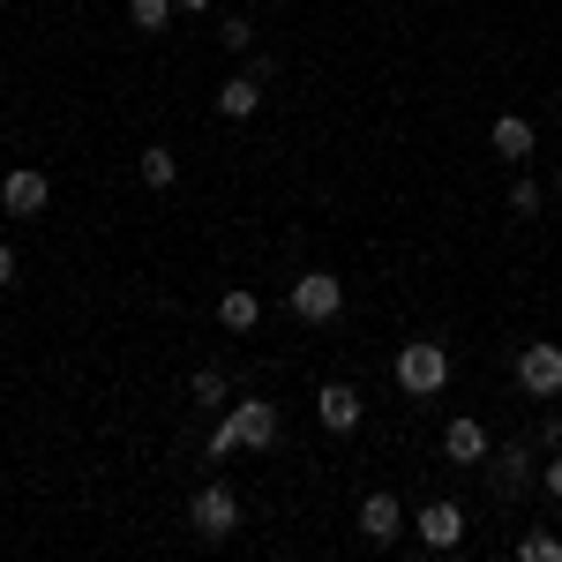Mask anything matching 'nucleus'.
Returning a JSON list of instances; mask_svg holds the SVG:
<instances>
[{"label": "nucleus", "mask_w": 562, "mask_h": 562, "mask_svg": "<svg viewBox=\"0 0 562 562\" xmlns=\"http://www.w3.org/2000/svg\"><path fill=\"white\" fill-rule=\"evenodd\" d=\"M0 540H8V525H0Z\"/></svg>", "instance_id": "393cba45"}, {"label": "nucleus", "mask_w": 562, "mask_h": 562, "mask_svg": "<svg viewBox=\"0 0 562 562\" xmlns=\"http://www.w3.org/2000/svg\"><path fill=\"white\" fill-rule=\"evenodd\" d=\"M555 195H562V173H555Z\"/></svg>", "instance_id": "b1692460"}, {"label": "nucleus", "mask_w": 562, "mask_h": 562, "mask_svg": "<svg viewBox=\"0 0 562 562\" xmlns=\"http://www.w3.org/2000/svg\"><path fill=\"white\" fill-rule=\"evenodd\" d=\"M518 390L525 397H562V338H540V346L518 352Z\"/></svg>", "instance_id": "20e7f679"}, {"label": "nucleus", "mask_w": 562, "mask_h": 562, "mask_svg": "<svg viewBox=\"0 0 562 562\" xmlns=\"http://www.w3.org/2000/svg\"><path fill=\"white\" fill-rule=\"evenodd\" d=\"M188 397H195V405H225V375H217V368H195V375H188Z\"/></svg>", "instance_id": "dca6fc26"}, {"label": "nucleus", "mask_w": 562, "mask_h": 562, "mask_svg": "<svg viewBox=\"0 0 562 562\" xmlns=\"http://www.w3.org/2000/svg\"><path fill=\"white\" fill-rule=\"evenodd\" d=\"M217 323H225L233 338H248V330H256V323H262V301H256V293H240V285H233V293L217 301Z\"/></svg>", "instance_id": "4468645a"}, {"label": "nucleus", "mask_w": 562, "mask_h": 562, "mask_svg": "<svg viewBox=\"0 0 562 562\" xmlns=\"http://www.w3.org/2000/svg\"><path fill=\"white\" fill-rule=\"evenodd\" d=\"M278 442V405L270 397H240V405H225V420L211 428V458H233V450H270Z\"/></svg>", "instance_id": "f257e3e1"}, {"label": "nucleus", "mask_w": 562, "mask_h": 562, "mask_svg": "<svg viewBox=\"0 0 562 562\" xmlns=\"http://www.w3.org/2000/svg\"><path fill=\"white\" fill-rule=\"evenodd\" d=\"M128 15L143 31H166V23H173V0H128Z\"/></svg>", "instance_id": "a211bd4d"}, {"label": "nucleus", "mask_w": 562, "mask_h": 562, "mask_svg": "<svg viewBox=\"0 0 562 562\" xmlns=\"http://www.w3.org/2000/svg\"><path fill=\"white\" fill-rule=\"evenodd\" d=\"M173 8H211V0H173Z\"/></svg>", "instance_id": "5701e85b"}, {"label": "nucleus", "mask_w": 562, "mask_h": 562, "mask_svg": "<svg viewBox=\"0 0 562 562\" xmlns=\"http://www.w3.org/2000/svg\"><path fill=\"white\" fill-rule=\"evenodd\" d=\"M188 525H195L203 540H225V532L240 525V503H233V487H225V480H211V487L188 503Z\"/></svg>", "instance_id": "39448f33"}, {"label": "nucleus", "mask_w": 562, "mask_h": 562, "mask_svg": "<svg viewBox=\"0 0 562 562\" xmlns=\"http://www.w3.org/2000/svg\"><path fill=\"white\" fill-rule=\"evenodd\" d=\"M540 487H548V495H555V503H562V450H555V458H548V473H540Z\"/></svg>", "instance_id": "412c9836"}, {"label": "nucleus", "mask_w": 562, "mask_h": 562, "mask_svg": "<svg viewBox=\"0 0 562 562\" xmlns=\"http://www.w3.org/2000/svg\"><path fill=\"white\" fill-rule=\"evenodd\" d=\"M315 413H323V428H330V435H352V428H360V390H352V383H323V390H315Z\"/></svg>", "instance_id": "9b49d317"}, {"label": "nucleus", "mask_w": 562, "mask_h": 562, "mask_svg": "<svg viewBox=\"0 0 562 562\" xmlns=\"http://www.w3.org/2000/svg\"><path fill=\"white\" fill-rule=\"evenodd\" d=\"M487 143H495V158H503V166H525V158H532V121H525V113H503Z\"/></svg>", "instance_id": "ddd939ff"}, {"label": "nucleus", "mask_w": 562, "mask_h": 562, "mask_svg": "<svg viewBox=\"0 0 562 562\" xmlns=\"http://www.w3.org/2000/svg\"><path fill=\"white\" fill-rule=\"evenodd\" d=\"M217 38L233 45V53H248V45H256V23H248V15H225V23H217Z\"/></svg>", "instance_id": "aec40b11"}, {"label": "nucleus", "mask_w": 562, "mask_h": 562, "mask_svg": "<svg viewBox=\"0 0 562 562\" xmlns=\"http://www.w3.org/2000/svg\"><path fill=\"white\" fill-rule=\"evenodd\" d=\"M442 383H450V352L435 346V338H413V346L397 352V390L405 397H435Z\"/></svg>", "instance_id": "f03ea898"}, {"label": "nucleus", "mask_w": 562, "mask_h": 562, "mask_svg": "<svg viewBox=\"0 0 562 562\" xmlns=\"http://www.w3.org/2000/svg\"><path fill=\"white\" fill-rule=\"evenodd\" d=\"M262 83H270V68H240V76H225V83H217V113H225V121H248V113L262 105Z\"/></svg>", "instance_id": "6e6552de"}, {"label": "nucleus", "mask_w": 562, "mask_h": 562, "mask_svg": "<svg viewBox=\"0 0 562 562\" xmlns=\"http://www.w3.org/2000/svg\"><path fill=\"white\" fill-rule=\"evenodd\" d=\"M397 525H405V503H397V495H360V532H368V540H397Z\"/></svg>", "instance_id": "f8f14e48"}, {"label": "nucleus", "mask_w": 562, "mask_h": 562, "mask_svg": "<svg viewBox=\"0 0 562 562\" xmlns=\"http://www.w3.org/2000/svg\"><path fill=\"white\" fill-rule=\"evenodd\" d=\"M487 480H495V495H525V487H532V450H525V442L487 450Z\"/></svg>", "instance_id": "1a4fd4ad"}, {"label": "nucleus", "mask_w": 562, "mask_h": 562, "mask_svg": "<svg viewBox=\"0 0 562 562\" xmlns=\"http://www.w3.org/2000/svg\"><path fill=\"white\" fill-rule=\"evenodd\" d=\"M180 180V158L166 143H143V188H173Z\"/></svg>", "instance_id": "2eb2a0df"}, {"label": "nucleus", "mask_w": 562, "mask_h": 562, "mask_svg": "<svg viewBox=\"0 0 562 562\" xmlns=\"http://www.w3.org/2000/svg\"><path fill=\"white\" fill-rule=\"evenodd\" d=\"M413 532H420V548L442 555V548L465 540V510H458V503H420V510H413Z\"/></svg>", "instance_id": "0eeeda50"}, {"label": "nucleus", "mask_w": 562, "mask_h": 562, "mask_svg": "<svg viewBox=\"0 0 562 562\" xmlns=\"http://www.w3.org/2000/svg\"><path fill=\"white\" fill-rule=\"evenodd\" d=\"M0 285H15V248L0 240Z\"/></svg>", "instance_id": "4be33fe9"}, {"label": "nucleus", "mask_w": 562, "mask_h": 562, "mask_svg": "<svg viewBox=\"0 0 562 562\" xmlns=\"http://www.w3.org/2000/svg\"><path fill=\"white\" fill-rule=\"evenodd\" d=\"M518 562H562V540H555V532H525Z\"/></svg>", "instance_id": "f3484780"}, {"label": "nucleus", "mask_w": 562, "mask_h": 562, "mask_svg": "<svg viewBox=\"0 0 562 562\" xmlns=\"http://www.w3.org/2000/svg\"><path fill=\"white\" fill-rule=\"evenodd\" d=\"M442 458H450V465H487V428H480L473 413H458V420L442 428Z\"/></svg>", "instance_id": "9d476101"}, {"label": "nucleus", "mask_w": 562, "mask_h": 562, "mask_svg": "<svg viewBox=\"0 0 562 562\" xmlns=\"http://www.w3.org/2000/svg\"><path fill=\"white\" fill-rule=\"evenodd\" d=\"M45 203H53V180H45L38 166H15V173L0 180V211L8 217H38Z\"/></svg>", "instance_id": "423d86ee"}, {"label": "nucleus", "mask_w": 562, "mask_h": 562, "mask_svg": "<svg viewBox=\"0 0 562 562\" xmlns=\"http://www.w3.org/2000/svg\"><path fill=\"white\" fill-rule=\"evenodd\" d=\"M338 307H346V285L330 270H301L293 278V315L301 323H338Z\"/></svg>", "instance_id": "7ed1b4c3"}, {"label": "nucleus", "mask_w": 562, "mask_h": 562, "mask_svg": "<svg viewBox=\"0 0 562 562\" xmlns=\"http://www.w3.org/2000/svg\"><path fill=\"white\" fill-rule=\"evenodd\" d=\"M510 217H540V180H510Z\"/></svg>", "instance_id": "6ab92c4d"}]
</instances>
